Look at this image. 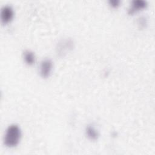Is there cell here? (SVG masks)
<instances>
[{
    "instance_id": "cell-1",
    "label": "cell",
    "mask_w": 155,
    "mask_h": 155,
    "mask_svg": "<svg viewBox=\"0 0 155 155\" xmlns=\"http://www.w3.org/2000/svg\"><path fill=\"white\" fill-rule=\"evenodd\" d=\"M21 136V131L19 126L12 124L6 130L4 138V144L10 148L15 147L19 143Z\"/></svg>"
},
{
    "instance_id": "cell-2",
    "label": "cell",
    "mask_w": 155,
    "mask_h": 155,
    "mask_svg": "<svg viewBox=\"0 0 155 155\" xmlns=\"http://www.w3.org/2000/svg\"><path fill=\"white\" fill-rule=\"evenodd\" d=\"M53 67V62L50 59L42 60L40 64L39 72L43 78H47L50 76Z\"/></svg>"
},
{
    "instance_id": "cell-3",
    "label": "cell",
    "mask_w": 155,
    "mask_h": 155,
    "mask_svg": "<svg viewBox=\"0 0 155 155\" xmlns=\"http://www.w3.org/2000/svg\"><path fill=\"white\" fill-rule=\"evenodd\" d=\"M14 16V12L10 5H6L2 7L1 11V18L4 24H7L12 21Z\"/></svg>"
},
{
    "instance_id": "cell-4",
    "label": "cell",
    "mask_w": 155,
    "mask_h": 155,
    "mask_svg": "<svg viewBox=\"0 0 155 155\" xmlns=\"http://www.w3.org/2000/svg\"><path fill=\"white\" fill-rule=\"evenodd\" d=\"M147 2L143 0H134L132 1L131 6L128 10V13L130 15L133 14L137 11L145 8L147 6Z\"/></svg>"
},
{
    "instance_id": "cell-5",
    "label": "cell",
    "mask_w": 155,
    "mask_h": 155,
    "mask_svg": "<svg viewBox=\"0 0 155 155\" xmlns=\"http://www.w3.org/2000/svg\"><path fill=\"white\" fill-rule=\"evenodd\" d=\"M24 59L28 65H32L35 61V56L33 51L30 50H25L24 52Z\"/></svg>"
},
{
    "instance_id": "cell-6",
    "label": "cell",
    "mask_w": 155,
    "mask_h": 155,
    "mask_svg": "<svg viewBox=\"0 0 155 155\" xmlns=\"http://www.w3.org/2000/svg\"><path fill=\"white\" fill-rule=\"evenodd\" d=\"M86 134L89 139L91 140H95L97 139L99 137L98 132L94 129L93 127L91 126H88L86 128Z\"/></svg>"
},
{
    "instance_id": "cell-7",
    "label": "cell",
    "mask_w": 155,
    "mask_h": 155,
    "mask_svg": "<svg viewBox=\"0 0 155 155\" xmlns=\"http://www.w3.org/2000/svg\"><path fill=\"white\" fill-rule=\"evenodd\" d=\"M109 3H110V4L111 7H113L114 8H116V7L119 6V3H120V1L119 0H110Z\"/></svg>"
}]
</instances>
